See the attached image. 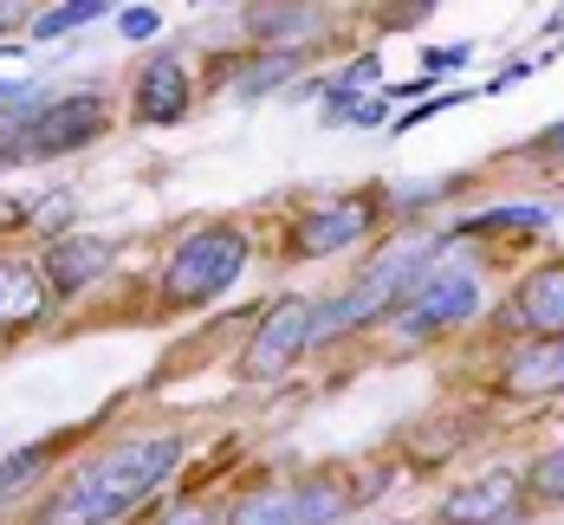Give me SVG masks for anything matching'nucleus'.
Returning a JSON list of instances; mask_svg holds the SVG:
<instances>
[{"instance_id": "f257e3e1", "label": "nucleus", "mask_w": 564, "mask_h": 525, "mask_svg": "<svg viewBox=\"0 0 564 525\" xmlns=\"http://www.w3.org/2000/svg\"><path fill=\"white\" fill-rule=\"evenodd\" d=\"M188 455V441L175 428H150V435H123L111 448H98L58 486V506L46 525H123L137 506H150L175 480V467Z\"/></svg>"}, {"instance_id": "f03ea898", "label": "nucleus", "mask_w": 564, "mask_h": 525, "mask_svg": "<svg viewBox=\"0 0 564 525\" xmlns=\"http://www.w3.org/2000/svg\"><path fill=\"white\" fill-rule=\"evenodd\" d=\"M442 247H448V233H429V228H402L395 240H383V247H377V260L357 273V286H344L338 298H325V305H318V331H312V344L344 338V331H370V325H383L395 305L409 298V286L422 280V266H429Z\"/></svg>"}, {"instance_id": "7ed1b4c3", "label": "nucleus", "mask_w": 564, "mask_h": 525, "mask_svg": "<svg viewBox=\"0 0 564 525\" xmlns=\"http://www.w3.org/2000/svg\"><path fill=\"white\" fill-rule=\"evenodd\" d=\"M480 311H487V266L474 253H460V240L448 233V247L422 266V280L409 286V298L383 325L395 331V350H409V344H435L442 331L474 325Z\"/></svg>"}, {"instance_id": "20e7f679", "label": "nucleus", "mask_w": 564, "mask_h": 525, "mask_svg": "<svg viewBox=\"0 0 564 525\" xmlns=\"http://www.w3.org/2000/svg\"><path fill=\"white\" fill-rule=\"evenodd\" d=\"M111 130V98L105 91H65V98H33L26 111L0 117V163H53Z\"/></svg>"}, {"instance_id": "39448f33", "label": "nucleus", "mask_w": 564, "mask_h": 525, "mask_svg": "<svg viewBox=\"0 0 564 525\" xmlns=\"http://www.w3.org/2000/svg\"><path fill=\"white\" fill-rule=\"evenodd\" d=\"M247 260H253V240L240 228H195L175 240V253L163 260V305L170 311H202V305H215L227 292L240 286V273H247Z\"/></svg>"}, {"instance_id": "423d86ee", "label": "nucleus", "mask_w": 564, "mask_h": 525, "mask_svg": "<svg viewBox=\"0 0 564 525\" xmlns=\"http://www.w3.org/2000/svg\"><path fill=\"white\" fill-rule=\"evenodd\" d=\"M312 331H318V298H305V292L273 298V305L260 311V331H253L247 350H240V376H247V383H273V376H285V370L312 350Z\"/></svg>"}, {"instance_id": "0eeeda50", "label": "nucleus", "mask_w": 564, "mask_h": 525, "mask_svg": "<svg viewBox=\"0 0 564 525\" xmlns=\"http://www.w3.org/2000/svg\"><path fill=\"white\" fill-rule=\"evenodd\" d=\"M377 228H383V201L377 195H325L285 228V253L292 260H332L344 247H364Z\"/></svg>"}, {"instance_id": "6e6552de", "label": "nucleus", "mask_w": 564, "mask_h": 525, "mask_svg": "<svg viewBox=\"0 0 564 525\" xmlns=\"http://www.w3.org/2000/svg\"><path fill=\"white\" fill-rule=\"evenodd\" d=\"M519 513H525V473L519 467H487L467 486H454L435 519L442 525H512Z\"/></svg>"}, {"instance_id": "1a4fd4ad", "label": "nucleus", "mask_w": 564, "mask_h": 525, "mask_svg": "<svg viewBox=\"0 0 564 525\" xmlns=\"http://www.w3.org/2000/svg\"><path fill=\"white\" fill-rule=\"evenodd\" d=\"M494 383L512 403H552V396H564V338H512Z\"/></svg>"}, {"instance_id": "9d476101", "label": "nucleus", "mask_w": 564, "mask_h": 525, "mask_svg": "<svg viewBox=\"0 0 564 525\" xmlns=\"http://www.w3.org/2000/svg\"><path fill=\"white\" fill-rule=\"evenodd\" d=\"M507 338H564V260L532 266L500 311Z\"/></svg>"}, {"instance_id": "9b49d317", "label": "nucleus", "mask_w": 564, "mask_h": 525, "mask_svg": "<svg viewBox=\"0 0 564 525\" xmlns=\"http://www.w3.org/2000/svg\"><path fill=\"white\" fill-rule=\"evenodd\" d=\"M111 260H117L111 240H98V233H53L46 253H40V273H46L53 298H78L111 273Z\"/></svg>"}, {"instance_id": "f8f14e48", "label": "nucleus", "mask_w": 564, "mask_h": 525, "mask_svg": "<svg viewBox=\"0 0 564 525\" xmlns=\"http://www.w3.org/2000/svg\"><path fill=\"white\" fill-rule=\"evenodd\" d=\"M195 105V85H188V65L182 58H150L137 78H130V123H150V130H163V123H182Z\"/></svg>"}, {"instance_id": "ddd939ff", "label": "nucleus", "mask_w": 564, "mask_h": 525, "mask_svg": "<svg viewBox=\"0 0 564 525\" xmlns=\"http://www.w3.org/2000/svg\"><path fill=\"white\" fill-rule=\"evenodd\" d=\"M46 311H53V292H46L40 260H26V253H0V338L33 331Z\"/></svg>"}, {"instance_id": "4468645a", "label": "nucleus", "mask_w": 564, "mask_h": 525, "mask_svg": "<svg viewBox=\"0 0 564 525\" xmlns=\"http://www.w3.org/2000/svg\"><path fill=\"white\" fill-rule=\"evenodd\" d=\"M357 500H364V486H344V473H305V480H292L299 525H338Z\"/></svg>"}, {"instance_id": "2eb2a0df", "label": "nucleus", "mask_w": 564, "mask_h": 525, "mask_svg": "<svg viewBox=\"0 0 564 525\" xmlns=\"http://www.w3.org/2000/svg\"><path fill=\"white\" fill-rule=\"evenodd\" d=\"M325 7H253L247 13V33L260 46H285V40H325Z\"/></svg>"}, {"instance_id": "dca6fc26", "label": "nucleus", "mask_w": 564, "mask_h": 525, "mask_svg": "<svg viewBox=\"0 0 564 525\" xmlns=\"http://www.w3.org/2000/svg\"><path fill=\"white\" fill-rule=\"evenodd\" d=\"M46 473H53V448H46V441L0 455V506H13V500H26L33 486H46Z\"/></svg>"}, {"instance_id": "f3484780", "label": "nucleus", "mask_w": 564, "mask_h": 525, "mask_svg": "<svg viewBox=\"0 0 564 525\" xmlns=\"http://www.w3.org/2000/svg\"><path fill=\"white\" fill-rule=\"evenodd\" d=\"M552 221V208H539V201H512V208H487V215H467L454 240H487V233H539Z\"/></svg>"}, {"instance_id": "a211bd4d", "label": "nucleus", "mask_w": 564, "mask_h": 525, "mask_svg": "<svg viewBox=\"0 0 564 525\" xmlns=\"http://www.w3.org/2000/svg\"><path fill=\"white\" fill-rule=\"evenodd\" d=\"M221 525H299L292 486H247V493L221 513Z\"/></svg>"}, {"instance_id": "6ab92c4d", "label": "nucleus", "mask_w": 564, "mask_h": 525, "mask_svg": "<svg viewBox=\"0 0 564 525\" xmlns=\"http://www.w3.org/2000/svg\"><path fill=\"white\" fill-rule=\"evenodd\" d=\"M85 20H105V0H65V7H40L33 13V40H58V33H78Z\"/></svg>"}, {"instance_id": "aec40b11", "label": "nucleus", "mask_w": 564, "mask_h": 525, "mask_svg": "<svg viewBox=\"0 0 564 525\" xmlns=\"http://www.w3.org/2000/svg\"><path fill=\"white\" fill-rule=\"evenodd\" d=\"M525 500L532 506H564V448H545L525 467Z\"/></svg>"}, {"instance_id": "412c9836", "label": "nucleus", "mask_w": 564, "mask_h": 525, "mask_svg": "<svg viewBox=\"0 0 564 525\" xmlns=\"http://www.w3.org/2000/svg\"><path fill=\"white\" fill-rule=\"evenodd\" d=\"M156 525H221V506L215 500H170L156 513Z\"/></svg>"}, {"instance_id": "4be33fe9", "label": "nucleus", "mask_w": 564, "mask_h": 525, "mask_svg": "<svg viewBox=\"0 0 564 525\" xmlns=\"http://www.w3.org/2000/svg\"><path fill=\"white\" fill-rule=\"evenodd\" d=\"M325 123H383V98H332Z\"/></svg>"}, {"instance_id": "5701e85b", "label": "nucleus", "mask_w": 564, "mask_h": 525, "mask_svg": "<svg viewBox=\"0 0 564 525\" xmlns=\"http://www.w3.org/2000/svg\"><path fill=\"white\" fill-rule=\"evenodd\" d=\"M117 33H123V40H156V33H163V13H156V7H123V13H117Z\"/></svg>"}, {"instance_id": "b1692460", "label": "nucleus", "mask_w": 564, "mask_h": 525, "mask_svg": "<svg viewBox=\"0 0 564 525\" xmlns=\"http://www.w3.org/2000/svg\"><path fill=\"white\" fill-rule=\"evenodd\" d=\"M422 65H429V78H442L448 65H467V46H435V53L422 58Z\"/></svg>"}, {"instance_id": "393cba45", "label": "nucleus", "mask_w": 564, "mask_h": 525, "mask_svg": "<svg viewBox=\"0 0 564 525\" xmlns=\"http://www.w3.org/2000/svg\"><path fill=\"white\" fill-rule=\"evenodd\" d=\"M532 156H539V163H552V156H564V123H552L545 136H532Z\"/></svg>"}, {"instance_id": "a878e982", "label": "nucleus", "mask_w": 564, "mask_h": 525, "mask_svg": "<svg viewBox=\"0 0 564 525\" xmlns=\"http://www.w3.org/2000/svg\"><path fill=\"white\" fill-rule=\"evenodd\" d=\"M13 20H20V7H7V0H0V33H7Z\"/></svg>"}]
</instances>
